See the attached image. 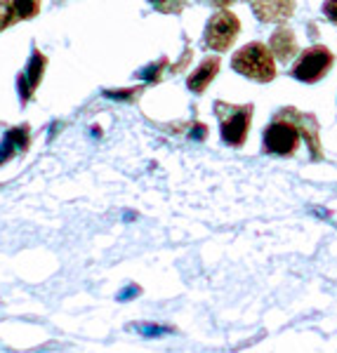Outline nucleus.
Segmentation results:
<instances>
[{"label":"nucleus","mask_w":337,"mask_h":353,"mask_svg":"<svg viewBox=\"0 0 337 353\" xmlns=\"http://www.w3.org/2000/svg\"><path fill=\"white\" fill-rule=\"evenodd\" d=\"M231 66L236 73L257 83H269L276 76V64H273L271 50L262 43H250L238 50L231 59Z\"/></svg>","instance_id":"f257e3e1"},{"label":"nucleus","mask_w":337,"mask_h":353,"mask_svg":"<svg viewBox=\"0 0 337 353\" xmlns=\"http://www.w3.org/2000/svg\"><path fill=\"white\" fill-rule=\"evenodd\" d=\"M215 111L222 125V139L231 146H243L245 137H248V130H250L253 106H231V104H224V101H217Z\"/></svg>","instance_id":"f03ea898"},{"label":"nucleus","mask_w":337,"mask_h":353,"mask_svg":"<svg viewBox=\"0 0 337 353\" xmlns=\"http://www.w3.org/2000/svg\"><path fill=\"white\" fill-rule=\"evenodd\" d=\"M238 31H241V24H238V17L231 14L229 10H222L217 12L213 19L205 26V45L210 50H217V52H224L229 50L233 41H236Z\"/></svg>","instance_id":"7ed1b4c3"},{"label":"nucleus","mask_w":337,"mask_h":353,"mask_svg":"<svg viewBox=\"0 0 337 353\" xmlns=\"http://www.w3.org/2000/svg\"><path fill=\"white\" fill-rule=\"evenodd\" d=\"M300 132L297 125L285 116H278L264 132V151L276 153V156H290L297 149Z\"/></svg>","instance_id":"20e7f679"},{"label":"nucleus","mask_w":337,"mask_h":353,"mask_svg":"<svg viewBox=\"0 0 337 353\" xmlns=\"http://www.w3.org/2000/svg\"><path fill=\"white\" fill-rule=\"evenodd\" d=\"M333 66V54L328 48H309L305 54L297 59L293 66V76L302 83H316L328 73V68Z\"/></svg>","instance_id":"39448f33"},{"label":"nucleus","mask_w":337,"mask_h":353,"mask_svg":"<svg viewBox=\"0 0 337 353\" xmlns=\"http://www.w3.org/2000/svg\"><path fill=\"white\" fill-rule=\"evenodd\" d=\"M250 8L260 21L267 24H281L295 10V0H250Z\"/></svg>","instance_id":"423d86ee"},{"label":"nucleus","mask_w":337,"mask_h":353,"mask_svg":"<svg viewBox=\"0 0 337 353\" xmlns=\"http://www.w3.org/2000/svg\"><path fill=\"white\" fill-rule=\"evenodd\" d=\"M269 50H271V54H276V59H281V61L293 59V54L297 52L295 33L290 31V28H276L269 41Z\"/></svg>","instance_id":"0eeeda50"},{"label":"nucleus","mask_w":337,"mask_h":353,"mask_svg":"<svg viewBox=\"0 0 337 353\" xmlns=\"http://www.w3.org/2000/svg\"><path fill=\"white\" fill-rule=\"evenodd\" d=\"M217 71H220V59H217V57H208V59H205L203 64L191 73L186 85H189L196 94H201L203 90L210 85V81L217 76Z\"/></svg>","instance_id":"6e6552de"},{"label":"nucleus","mask_w":337,"mask_h":353,"mask_svg":"<svg viewBox=\"0 0 337 353\" xmlns=\"http://www.w3.org/2000/svg\"><path fill=\"white\" fill-rule=\"evenodd\" d=\"M43 68H45V57L41 52H33L26 71L21 73V78H19V90L24 92V99L38 88V83H41V78H43Z\"/></svg>","instance_id":"1a4fd4ad"},{"label":"nucleus","mask_w":337,"mask_h":353,"mask_svg":"<svg viewBox=\"0 0 337 353\" xmlns=\"http://www.w3.org/2000/svg\"><path fill=\"white\" fill-rule=\"evenodd\" d=\"M26 130H15V132H10L8 134V141H5L0 149H5V153H0V161H8L12 153H17V151H24V146H26Z\"/></svg>","instance_id":"9d476101"},{"label":"nucleus","mask_w":337,"mask_h":353,"mask_svg":"<svg viewBox=\"0 0 337 353\" xmlns=\"http://www.w3.org/2000/svg\"><path fill=\"white\" fill-rule=\"evenodd\" d=\"M38 8H41L38 0H15V10L21 19H31V17L38 12Z\"/></svg>","instance_id":"9b49d317"},{"label":"nucleus","mask_w":337,"mask_h":353,"mask_svg":"<svg viewBox=\"0 0 337 353\" xmlns=\"http://www.w3.org/2000/svg\"><path fill=\"white\" fill-rule=\"evenodd\" d=\"M15 14H17V10H15V3H12V0H0V31L12 24V21H15Z\"/></svg>","instance_id":"f8f14e48"},{"label":"nucleus","mask_w":337,"mask_h":353,"mask_svg":"<svg viewBox=\"0 0 337 353\" xmlns=\"http://www.w3.org/2000/svg\"><path fill=\"white\" fill-rule=\"evenodd\" d=\"M323 10H325V17H328L330 21H335V24H337V0H328Z\"/></svg>","instance_id":"ddd939ff"},{"label":"nucleus","mask_w":337,"mask_h":353,"mask_svg":"<svg viewBox=\"0 0 337 353\" xmlns=\"http://www.w3.org/2000/svg\"><path fill=\"white\" fill-rule=\"evenodd\" d=\"M213 5H217V8H224V5H229V3H233V0H210Z\"/></svg>","instance_id":"4468645a"},{"label":"nucleus","mask_w":337,"mask_h":353,"mask_svg":"<svg viewBox=\"0 0 337 353\" xmlns=\"http://www.w3.org/2000/svg\"><path fill=\"white\" fill-rule=\"evenodd\" d=\"M151 3H156V5H163V3H165V0H151Z\"/></svg>","instance_id":"2eb2a0df"}]
</instances>
